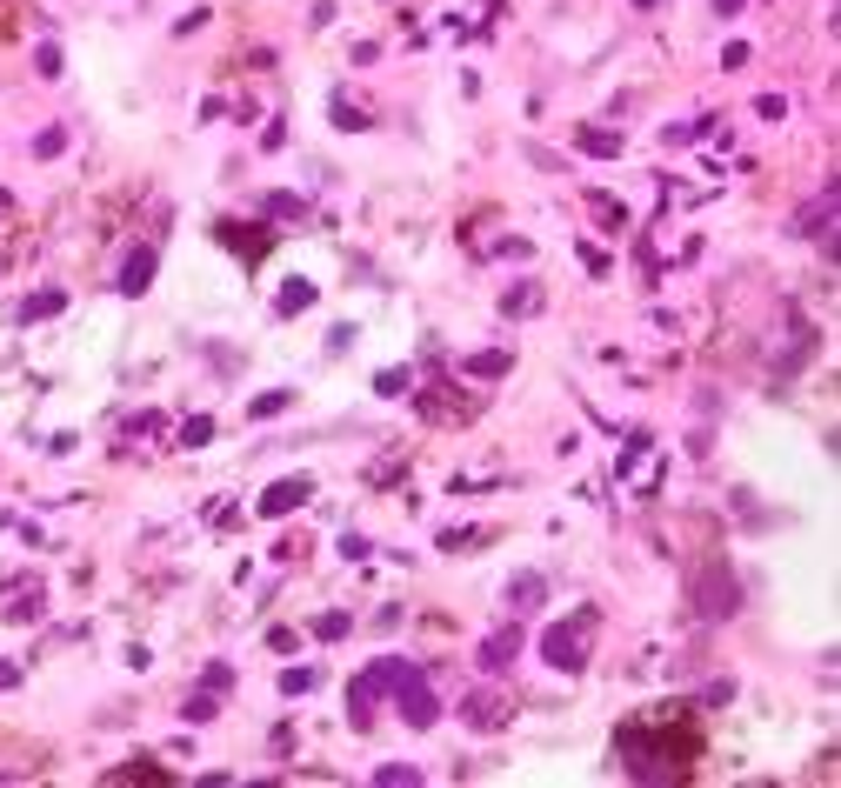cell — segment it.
I'll return each instance as SVG.
<instances>
[{
  "label": "cell",
  "instance_id": "6da1fadb",
  "mask_svg": "<svg viewBox=\"0 0 841 788\" xmlns=\"http://www.w3.org/2000/svg\"><path fill=\"white\" fill-rule=\"evenodd\" d=\"M374 675H381V689L401 695V722H407V728H435L441 701H435V689L421 681V668H407V661H374Z\"/></svg>",
  "mask_w": 841,
  "mask_h": 788
},
{
  "label": "cell",
  "instance_id": "7a4b0ae2",
  "mask_svg": "<svg viewBox=\"0 0 841 788\" xmlns=\"http://www.w3.org/2000/svg\"><path fill=\"white\" fill-rule=\"evenodd\" d=\"M594 622L601 614L594 608H581L575 622H561V628H547V642H541V655L555 661V668H568V675H581L588 668V635H594Z\"/></svg>",
  "mask_w": 841,
  "mask_h": 788
},
{
  "label": "cell",
  "instance_id": "3957f363",
  "mask_svg": "<svg viewBox=\"0 0 841 788\" xmlns=\"http://www.w3.org/2000/svg\"><path fill=\"white\" fill-rule=\"evenodd\" d=\"M307 494H314V488H307L301 474H294V482H274V488L261 494V515H294V508L307 502Z\"/></svg>",
  "mask_w": 841,
  "mask_h": 788
},
{
  "label": "cell",
  "instance_id": "277c9868",
  "mask_svg": "<svg viewBox=\"0 0 841 788\" xmlns=\"http://www.w3.org/2000/svg\"><path fill=\"white\" fill-rule=\"evenodd\" d=\"M147 281H154V248H134L120 261V295H147Z\"/></svg>",
  "mask_w": 841,
  "mask_h": 788
},
{
  "label": "cell",
  "instance_id": "5b68a950",
  "mask_svg": "<svg viewBox=\"0 0 841 788\" xmlns=\"http://www.w3.org/2000/svg\"><path fill=\"white\" fill-rule=\"evenodd\" d=\"M514 648H521V628H501V635H488V642H481V668H508V661H514Z\"/></svg>",
  "mask_w": 841,
  "mask_h": 788
},
{
  "label": "cell",
  "instance_id": "8992f818",
  "mask_svg": "<svg viewBox=\"0 0 841 788\" xmlns=\"http://www.w3.org/2000/svg\"><path fill=\"white\" fill-rule=\"evenodd\" d=\"M541 595H547V581H541V575H514L508 608H514V614H528V608H541Z\"/></svg>",
  "mask_w": 841,
  "mask_h": 788
},
{
  "label": "cell",
  "instance_id": "52a82bcc",
  "mask_svg": "<svg viewBox=\"0 0 841 788\" xmlns=\"http://www.w3.org/2000/svg\"><path fill=\"white\" fill-rule=\"evenodd\" d=\"M508 722V701L494 695H468V728H501Z\"/></svg>",
  "mask_w": 841,
  "mask_h": 788
},
{
  "label": "cell",
  "instance_id": "ba28073f",
  "mask_svg": "<svg viewBox=\"0 0 841 788\" xmlns=\"http://www.w3.org/2000/svg\"><path fill=\"white\" fill-rule=\"evenodd\" d=\"M61 287H41V295H33V301H21V314H14V321H21V328H27V321H47V314H61Z\"/></svg>",
  "mask_w": 841,
  "mask_h": 788
},
{
  "label": "cell",
  "instance_id": "9c48e42d",
  "mask_svg": "<svg viewBox=\"0 0 841 788\" xmlns=\"http://www.w3.org/2000/svg\"><path fill=\"white\" fill-rule=\"evenodd\" d=\"M535 307H541V287L535 281H521V287H508V295H501V314H535Z\"/></svg>",
  "mask_w": 841,
  "mask_h": 788
},
{
  "label": "cell",
  "instance_id": "30bf717a",
  "mask_svg": "<svg viewBox=\"0 0 841 788\" xmlns=\"http://www.w3.org/2000/svg\"><path fill=\"white\" fill-rule=\"evenodd\" d=\"M274 307H281V314H301V307H314V281H287Z\"/></svg>",
  "mask_w": 841,
  "mask_h": 788
},
{
  "label": "cell",
  "instance_id": "8fae6325",
  "mask_svg": "<svg viewBox=\"0 0 841 788\" xmlns=\"http://www.w3.org/2000/svg\"><path fill=\"white\" fill-rule=\"evenodd\" d=\"M508 368H514V361H508V348H501V354H474V361H468V374H474V381H501Z\"/></svg>",
  "mask_w": 841,
  "mask_h": 788
},
{
  "label": "cell",
  "instance_id": "7c38bea8",
  "mask_svg": "<svg viewBox=\"0 0 841 788\" xmlns=\"http://www.w3.org/2000/svg\"><path fill=\"white\" fill-rule=\"evenodd\" d=\"M581 147H588V154H621V134H601V127H581Z\"/></svg>",
  "mask_w": 841,
  "mask_h": 788
},
{
  "label": "cell",
  "instance_id": "4fadbf2b",
  "mask_svg": "<svg viewBox=\"0 0 841 788\" xmlns=\"http://www.w3.org/2000/svg\"><path fill=\"white\" fill-rule=\"evenodd\" d=\"M314 681H321L314 668H287V675H281V689H287V695H307V689H314Z\"/></svg>",
  "mask_w": 841,
  "mask_h": 788
},
{
  "label": "cell",
  "instance_id": "5bb4252c",
  "mask_svg": "<svg viewBox=\"0 0 841 788\" xmlns=\"http://www.w3.org/2000/svg\"><path fill=\"white\" fill-rule=\"evenodd\" d=\"M208 435H214V421H208V415H194V421L181 427V448H201V441H208Z\"/></svg>",
  "mask_w": 841,
  "mask_h": 788
},
{
  "label": "cell",
  "instance_id": "9a60e30c",
  "mask_svg": "<svg viewBox=\"0 0 841 788\" xmlns=\"http://www.w3.org/2000/svg\"><path fill=\"white\" fill-rule=\"evenodd\" d=\"M374 388H381L388 401H394V394H407V368H388V374H374Z\"/></svg>",
  "mask_w": 841,
  "mask_h": 788
},
{
  "label": "cell",
  "instance_id": "2e32d148",
  "mask_svg": "<svg viewBox=\"0 0 841 788\" xmlns=\"http://www.w3.org/2000/svg\"><path fill=\"white\" fill-rule=\"evenodd\" d=\"M267 214H281V220H301L307 208H301V201H294V194H274V201H267Z\"/></svg>",
  "mask_w": 841,
  "mask_h": 788
},
{
  "label": "cell",
  "instance_id": "e0dca14e",
  "mask_svg": "<svg viewBox=\"0 0 841 788\" xmlns=\"http://www.w3.org/2000/svg\"><path fill=\"white\" fill-rule=\"evenodd\" d=\"M287 401H294V394H281V388H274V394H261V401H254V415H261V421H267V415H281V408H287Z\"/></svg>",
  "mask_w": 841,
  "mask_h": 788
},
{
  "label": "cell",
  "instance_id": "ac0fdd59",
  "mask_svg": "<svg viewBox=\"0 0 841 788\" xmlns=\"http://www.w3.org/2000/svg\"><path fill=\"white\" fill-rule=\"evenodd\" d=\"M33 147H41V154H61V147H67V127H47V134H41Z\"/></svg>",
  "mask_w": 841,
  "mask_h": 788
},
{
  "label": "cell",
  "instance_id": "d6986e66",
  "mask_svg": "<svg viewBox=\"0 0 841 788\" xmlns=\"http://www.w3.org/2000/svg\"><path fill=\"white\" fill-rule=\"evenodd\" d=\"M742 14V0H715V21H734Z\"/></svg>",
  "mask_w": 841,
  "mask_h": 788
},
{
  "label": "cell",
  "instance_id": "ffe728a7",
  "mask_svg": "<svg viewBox=\"0 0 841 788\" xmlns=\"http://www.w3.org/2000/svg\"><path fill=\"white\" fill-rule=\"evenodd\" d=\"M14 681H21V668H14V661H0V689H14Z\"/></svg>",
  "mask_w": 841,
  "mask_h": 788
},
{
  "label": "cell",
  "instance_id": "44dd1931",
  "mask_svg": "<svg viewBox=\"0 0 841 788\" xmlns=\"http://www.w3.org/2000/svg\"><path fill=\"white\" fill-rule=\"evenodd\" d=\"M634 7H655V0H634Z\"/></svg>",
  "mask_w": 841,
  "mask_h": 788
}]
</instances>
